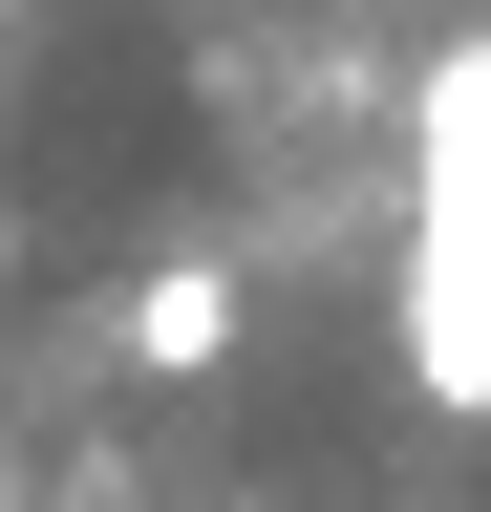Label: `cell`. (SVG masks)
<instances>
[{"label": "cell", "mask_w": 491, "mask_h": 512, "mask_svg": "<svg viewBox=\"0 0 491 512\" xmlns=\"http://www.w3.org/2000/svg\"><path fill=\"white\" fill-rule=\"evenodd\" d=\"M406 384L427 406H491V171L470 150H427V214H406Z\"/></svg>", "instance_id": "cell-1"}, {"label": "cell", "mask_w": 491, "mask_h": 512, "mask_svg": "<svg viewBox=\"0 0 491 512\" xmlns=\"http://www.w3.org/2000/svg\"><path fill=\"white\" fill-rule=\"evenodd\" d=\"M129 363H150V384H214V363H235V278H214V256H171V278L129 299Z\"/></svg>", "instance_id": "cell-2"}]
</instances>
